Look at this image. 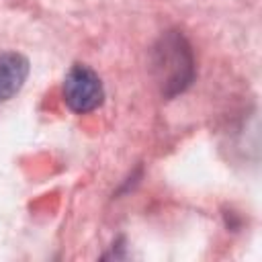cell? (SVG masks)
<instances>
[{"label": "cell", "instance_id": "1", "mask_svg": "<svg viewBox=\"0 0 262 262\" xmlns=\"http://www.w3.org/2000/svg\"><path fill=\"white\" fill-rule=\"evenodd\" d=\"M104 98V88L102 82L98 78V74L84 66V63H76L70 68V72L63 78V100L66 104L78 113H90L94 108H98L102 104Z\"/></svg>", "mask_w": 262, "mask_h": 262}, {"label": "cell", "instance_id": "2", "mask_svg": "<svg viewBox=\"0 0 262 262\" xmlns=\"http://www.w3.org/2000/svg\"><path fill=\"white\" fill-rule=\"evenodd\" d=\"M29 76V61L16 51L0 53V102L12 98Z\"/></svg>", "mask_w": 262, "mask_h": 262}]
</instances>
